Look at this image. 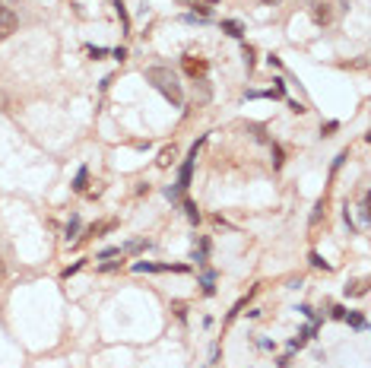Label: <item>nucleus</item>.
<instances>
[{
    "instance_id": "f257e3e1",
    "label": "nucleus",
    "mask_w": 371,
    "mask_h": 368,
    "mask_svg": "<svg viewBox=\"0 0 371 368\" xmlns=\"http://www.w3.org/2000/svg\"><path fill=\"white\" fill-rule=\"evenodd\" d=\"M146 83H152V89H159L174 108L184 105V89H181L178 76H174L168 67H149V70H146Z\"/></svg>"
},
{
    "instance_id": "f03ea898",
    "label": "nucleus",
    "mask_w": 371,
    "mask_h": 368,
    "mask_svg": "<svg viewBox=\"0 0 371 368\" xmlns=\"http://www.w3.org/2000/svg\"><path fill=\"white\" fill-rule=\"evenodd\" d=\"M200 143H203V137L197 140V143L191 146V156L184 159V162H181V169H178V191H187V187H191V178H194V162H197V149H200Z\"/></svg>"
},
{
    "instance_id": "7ed1b4c3",
    "label": "nucleus",
    "mask_w": 371,
    "mask_h": 368,
    "mask_svg": "<svg viewBox=\"0 0 371 368\" xmlns=\"http://www.w3.org/2000/svg\"><path fill=\"white\" fill-rule=\"evenodd\" d=\"M16 25H19V16L6 3H0V42H3V38H10L13 32H16Z\"/></svg>"
},
{
    "instance_id": "20e7f679",
    "label": "nucleus",
    "mask_w": 371,
    "mask_h": 368,
    "mask_svg": "<svg viewBox=\"0 0 371 368\" xmlns=\"http://www.w3.org/2000/svg\"><path fill=\"white\" fill-rule=\"evenodd\" d=\"M311 19L318 25H330V23H333V6H330V0H314V3H311Z\"/></svg>"
},
{
    "instance_id": "39448f33",
    "label": "nucleus",
    "mask_w": 371,
    "mask_h": 368,
    "mask_svg": "<svg viewBox=\"0 0 371 368\" xmlns=\"http://www.w3.org/2000/svg\"><path fill=\"white\" fill-rule=\"evenodd\" d=\"M184 70L191 73V76H203V73H206V61H200V57H194V54H184Z\"/></svg>"
},
{
    "instance_id": "423d86ee",
    "label": "nucleus",
    "mask_w": 371,
    "mask_h": 368,
    "mask_svg": "<svg viewBox=\"0 0 371 368\" xmlns=\"http://www.w3.org/2000/svg\"><path fill=\"white\" fill-rule=\"evenodd\" d=\"M178 3L191 6V10H194V13H200V16H206V13H213L216 0H178Z\"/></svg>"
},
{
    "instance_id": "0eeeda50",
    "label": "nucleus",
    "mask_w": 371,
    "mask_h": 368,
    "mask_svg": "<svg viewBox=\"0 0 371 368\" xmlns=\"http://www.w3.org/2000/svg\"><path fill=\"white\" fill-rule=\"evenodd\" d=\"M346 295H368V279H349Z\"/></svg>"
},
{
    "instance_id": "6e6552de",
    "label": "nucleus",
    "mask_w": 371,
    "mask_h": 368,
    "mask_svg": "<svg viewBox=\"0 0 371 368\" xmlns=\"http://www.w3.org/2000/svg\"><path fill=\"white\" fill-rule=\"evenodd\" d=\"M206 254H210V238H200V251H194V264L203 267L206 264Z\"/></svg>"
},
{
    "instance_id": "1a4fd4ad",
    "label": "nucleus",
    "mask_w": 371,
    "mask_h": 368,
    "mask_svg": "<svg viewBox=\"0 0 371 368\" xmlns=\"http://www.w3.org/2000/svg\"><path fill=\"white\" fill-rule=\"evenodd\" d=\"M174 156H178V149H174V146H165V149L159 152V169H168V165L174 162Z\"/></svg>"
},
{
    "instance_id": "9d476101",
    "label": "nucleus",
    "mask_w": 371,
    "mask_h": 368,
    "mask_svg": "<svg viewBox=\"0 0 371 368\" xmlns=\"http://www.w3.org/2000/svg\"><path fill=\"white\" fill-rule=\"evenodd\" d=\"M86 181H89V169L83 165V169L76 172V178H73V191H76V194H83V191H86Z\"/></svg>"
},
{
    "instance_id": "9b49d317",
    "label": "nucleus",
    "mask_w": 371,
    "mask_h": 368,
    "mask_svg": "<svg viewBox=\"0 0 371 368\" xmlns=\"http://www.w3.org/2000/svg\"><path fill=\"white\" fill-rule=\"evenodd\" d=\"M222 32H228L232 38H241V35H245V29H241V23H235V19H225V23H222Z\"/></svg>"
},
{
    "instance_id": "f8f14e48",
    "label": "nucleus",
    "mask_w": 371,
    "mask_h": 368,
    "mask_svg": "<svg viewBox=\"0 0 371 368\" xmlns=\"http://www.w3.org/2000/svg\"><path fill=\"white\" fill-rule=\"evenodd\" d=\"M321 216H323V197L318 200V203H314V210H311V219H308V225H311V229H314V225L321 222Z\"/></svg>"
},
{
    "instance_id": "ddd939ff",
    "label": "nucleus",
    "mask_w": 371,
    "mask_h": 368,
    "mask_svg": "<svg viewBox=\"0 0 371 368\" xmlns=\"http://www.w3.org/2000/svg\"><path fill=\"white\" fill-rule=\"evenodd\" d=\"M184 213H187V219H191L194 225L200 222V210H197V203H191V200H184Z\"/></svg>"
},
{
    "instance_id": "4468645a",
    "label": "nucleus",
    "mask_w": 371,
    "mask_h": 368,
    "mask_svg": "<svg viewBox=\"0 0 371 368\" xmlns=\"http://www.w3.org/2000/svg\"><path fill=\"white\" fill-rule=\"evenodd\" d=\"M343 320H349V327H352V330H365V318H362V314H346Z\"/></svg>"
},
{
    "instance_id": "2eb2a0df",
    "label": "nucleus",
    "mask_w": 371,
    "mask_h": 368,
    "mask_svg": "<svg viewBox=\"0 0 371 368\" xmlns=\"http://www.w3.org/2000/svg\"><path fill=\"white\" fill-rule=\"evenodd\" d=\"M359 216H362V225H368V219H371V210H368V194L362 197V203H359Z\"/></svg>"
},
{
    "instance_id": "dca6fc26",
    "label": "nucleus",
    "mask_w": 371,
    "mask_h": 368,
    "mask_svg": "<svg viewBox=\"0 0 371 368\" xmlns=\"http://www.w3.org/2000/svg\"><path fill=\"white\" fill-rule=\"evenodd\" d=\"M213 279H216V276H213V273H210V270H206V273H203V279H200V283H203V292H206V295H213V292H216V286H213Z\"/></svg>"
},
{
    "instance_id": "f3484780",
    "label": "nucleus",
    "mask_w": 371,
    "mask_h": 368,
    "mask_svg": "<svg viewBox=\"0 0 371 368\" xmlns=\"http://www.w3.org/2000/svg\"><path fill=\"white\" fill-rule=\"evenodd\" d=\"M108 229H114L111 219H108V222H99V225H89V232H86V235H99V232H108Z\"/></svg>"
},
{
    "instance_id": "a211bd4d",
    "label": "nucleus",
    "mask_w": 371,
    "mask_h": 368,
    "mask_svg": "<svg viewBox=\"0 0 371 368\" xmlns=\"http://www.w3.org/2000/svg\"><path fill=\"white\" fill-rule=\"evenodd\" d=\"M124 267V260H108V264L99 267V273H114V270H121Z\"/></svg>"
},
{
    "instance_id": "6ab92c4d",
    "label": "nucleus",
    "mask_w": 371,
    "mask_h": 368,
    "mask_svg": "<svg viewBox=\"0 0 371 368\" xmlns=\"http://www.w3.org/2000/svg\"><path fill=\"white\" fill-rule=\"evenodd\" d=\"M121 247H105V251H99V260H108V257H121Z\"/></svg>"
},
{
    "instance_id": "aec40b11",
    "label": "nucleus",
    "mask_w": 371,
    "mask_h": 368,
    "mask_svg": "<svg viewBox=\"0 0 371 368\" xmlns=\"http://www.w3.org/2000/svg\"><path fill=\"white\" fill-rule=\"evenodd\" d=\"M79 232V216H70V222H67V238H73Z\"/></svg>"
},
{
    "instance_id": "412c9836",
    "label": "nucleus",
    "mask_w": 371,
    "mask_h": 368,
    "mask_svg": "<svg viewBox=\"0 0 371 368\" xmlns=\"http://www.w3.org/2000/svg\"><path fill=\"white\" fill-rule=\"evenodd\" d=\"M346 159H349V152H340V156L333 159V165H330V175H336V172H340V165L346 162Z\"/></svg>"
},
{
    "instance_id": "4be33fe9",
    "label": "nucleus",
    "mask_w": 371,
    "mask_h": 368,
    "mask_svg": "<svg viewBox=\"0 0 371 368\" xmlns=\"http://www.w3.org/2000/svg\"><path fill=\"white\" fill-rule=\"evenodd\" d=\"M336 130H340V121H330L327 127H321V137H333Z\"/></svg>"
},
{
    "instance_id": "5701e85b",
    "label": "nucleus",
    "mask_w": 371,
    "mask_h": 368,
    "mask_svg": "<svg viewBox=\"0 0 371 368\" xmlns=\"http://www.w3.org/2000/svg\"><path fill=\"white\" fill-rule=\"evenodd\" d=\"M346 308H343V305H333V308H330V318H336V320H343V318H346Z\"/></svg>"
},
{
    "instance_id": "b1692460",
    "label": "nucleus",
    "mask_w": 371,
    "mask_h": 368,
    "mask_svg": "<svg viewBox=\"0 0 371 368\" xmlns=\"http://www.w3.org/2000/svg\"><path fill=\"white\" fill-rule=\"evenodd\" d=\"M79 270H83V260H76V264H70V267H67V270H64V279H70L73 273H79Z\"/></svg>"
},
{
    "instance_id": "393cba45",
    "label": "nucleus",
    "mask_w": 371,
    "mask_h": 368,
    "mask_svg": "<svg viewBox=\"0 0 371 368\" xmlns=\"http://www.w3.org/2000/svg\"><path fill=\"white\" fill-rule=\"evenodd\" d=\"M245 64H247V70H254V48L251 45H245Z\"/></svg>"
},
{
    "instance_id": "a878e982",
    "label": "nucleus",
    "mask_w": 371,
    "mask_h": 368,
    "mask_svg": "<svg viewBox=\"0 0 371 368\" xmlns=\"http://www.w3.org/2000/svg\"><path fill=\"white\" fill-rule=\"evenodd\" d=\"M133 270H137V273H152L156 267H152V264H146V260H140V264H133Z\"/></svg>"
},
{
    "instance_id": "bb28decb",
    "label": "nucleus",
    "mask_w": 371,
    "mask_h": 368,
    "mask_svg": "<svg viewBox=\"0 0 371 368\" xmlns=\"http://www.w3.org/2000/svg\"><path fill=\"white\" fill-rule=\"evenodd\" d=\"M143 247H149V242H130L127 247H121V251H143Z\"/></svg>"
},
{
    "instance_id": "cd10ccee",
    "label": "nucleus",
    "mask_w": 371,
    "mask_h": 368,
    "mask_svg": "<svg viewBox=\"0 0 371 368\" xmlns=\"http://www.w3.org/2000/svg\"><path fill=\"white\" fill-rule=\"evenodd\" d=\"M273 165H276V169L282 165V146H276V143H273Z\"/></svg>"
},
{
    "instance_id": "c85d7f7f",
    "label": "nucleus",
    "mask_w": 371,
    "mask_h": 368,
    "mask_svg": "<svg viewBox=\"0 0 371 368\" xmlns=\"http://www.w3.org/2000/svg\"><path fill=\"white\" fill-rule=\"evenodd\" d=\"M86 51H89V54H92V57H96V61H99V57H105V54H108V51H105V48H96V45H89V48H86Z\"/></svg>"
},
{
    "instance_id": "c756f323",
    "label": "nucleus",
    "mask_w": 371,
    "mask_h": 368,
    "mask_svg": "<svg viewBox=\"0 0 371 368\" xmlns=\"http://www.w3.org/2000/svg\"><path fill=\"white\" fill-rule=\"evenodd\" d=\"M289 108H292L295 115H305V111H308V108H305V102H289Z\"/></svg>"
},
{
    "instance_id": "7c9ffc66",
    "label": "nucleus",
    "mask_w": 371,
    "mask_h": 368,
    "mask_svg": "<svg viewBox=\"0 0 371 368\" xmlns=\"http://www.w3.org/2000/svg\"><path fill=\"white\" fill-rule=\"evenodd\" d=\"M251 130H254V137H257V140H267V133H264V124H251Z\"/></svg>"
},
{
    "instance_id": "2f4dec72",
    "label": "nucleus",
    "mask_w": 371,
    "mask_h": 368,
    "mask_svg": "<svg viewBox=\"0 0 371 368\" xmlns=\"http://www.w3.org/2000/svg\"><path fill=\"white\" fill-rule=\"evenodd\" d=\"M111 57H114V61H124L127 51H124V48H114V51H111Z\"/></svg>"
},
{
    "instance_id": "473e14b6",
    "label": "nucleus",
    "mask_w": 371,
    "mask_h": 368,
    "mask_svg": "<svg viewBox=\"0 0 371 368\" xmlns=\"http://www.w3.org/2000/svg\"><path fill=\"white\" fill-rule=\"evenodd\" d=\"M311 264H314V267H323V270H327V264L321 260V254H311Z\"/></svg>"
},
{
    "instance_id": "72a5a7b5",
    "label": "nucleus",
    "mask_w": 371,
    "mask_h": 368,
    "mask_svg": "<svg viewBox=\"0 0 371 368\" xmlns=\"http://www.w3.org/2000/svg\"><path fill=\"white\" fill-rule=\"evenodd\" d=\"M3 276H6V264L0 260V283H3Z\"/></svg>"
},
{
    "instance_id": "f704fd0d",
    "label": "nucleus",
    "mask_w": 371,
    "mask_h": 368,
    "mask_svg": "<svg viewBox=\"0 0 371 368\" xmlns=\"http://www.w3.org/2000/svg\"><path fill=\"white\" fill-rule=\"evenodd\" d=\"M260 3H264V6H273V3H279V0H260Z\"/></svg>"
}]
</instances>
